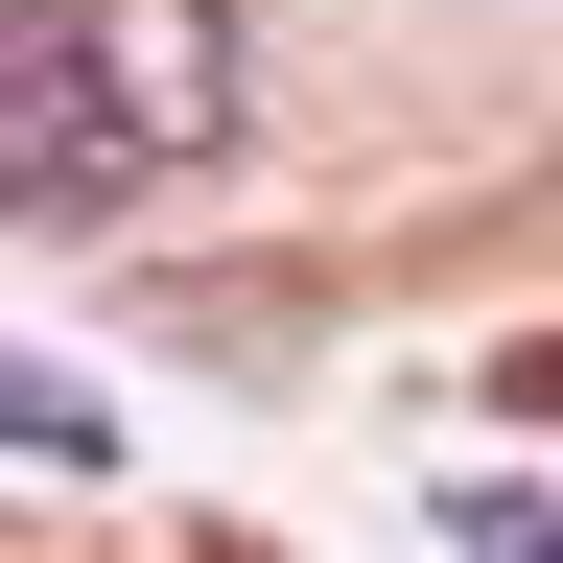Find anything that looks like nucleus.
I'll return each mask as SVG.
<instances>
[{"label": "nucleus", "mask_w": 563, "mask_h": 563, "mask_svg": "<svg viewBox=\"0 0 563 563\" xmlns=\"http://www.w3.org/2000/svg\"><path fill=\"white\" fill-rule=\"evenodd\" d=\"M70 70H95V118H118L141 188H211L258 141V24L235 0H70Z\"/></svg>", "instance_id": "f257e3e1"}, {"label": "nucleus", "mask_w": 563, "mask_h": 563, "mask_svg": "<svg viewBox=\"0 0 563 563\" xmlns=\"http://www.w3.org/2000/svg\"><path fill=\"white\" fill-rule=\"evenodd\" d=\"M0 211L24 235H95V211H141L95 70H70V0H0Z\"/></svg>", "instance_id": "f03ea898"}, {"label": "nucleus", "mask_w": 563, "mask_h": 563, "mask_svg": "<svg viewBox=\"0 0 563 563\" xmlns=\"http://www.w3.org/2000/svg\"><path fill=\"white\" fill-rule=\"evenodd\" d=\"M0 446H24V470H95V446H118V422H95V399H70V376H24V352H0Z\"/></svg>", "instance_id": "7ed1b4c3"}]
</instances>
